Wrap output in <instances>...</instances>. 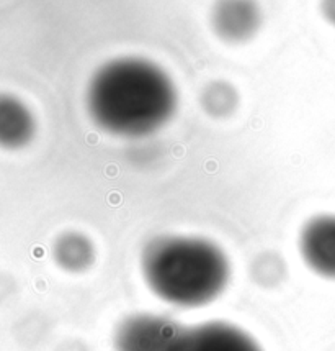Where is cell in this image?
Returning a JSON list of instances; mask_svg holds the SVG:
<instances>
[{
	"instance_id": "6da1fadb",
	"label": "cell",
	"mask_w": 335,
	"mask_h": 351,
	"mask_svg": "<svg viewBox=\"0 0 335 351\" xmlns=\"http://www.w3.org/2000/svg\"><path fill=\"white\" fill-rule=\"evenodd\" d=\"M87 110L98 128L120 138H144L172 120L177 87L156 62L115 58L95 71L87 87Z\"/></svg>"
},
{
	"instance_id": "7a4b0ae2",
	"label": "cell",
	"mask_w": 335,
	"mask_h": 351,
	"mask_svg": "<svg viewBox=\"0 0 335 351\" xmlns=\"http://www.w3.org/2000/svg\"><path fill=\"white\" fill-rule=\"evenodd\" d=\"M141 273L154 295L175 307H203L231 281V261L208 238L162 235L141 253Z\"/></svg>"
},
{
	"instance_id": "3957f363",
	"label": "cell",
	"mask_w": 335,
	"mask_h": 351,
	"mask_svg": "<svg viewBox=\"0 0 335 351\" xmlns=\"http://www.w3.org/2000/svg\"><path fill=\"white\" fill-rule=\"evenodd\" d=\"M183 328L165 315L133 313L118 324L113 343L116 351H172Z\"/></svg>"
},
{
	"instance_id": "277c9868",
	"label": "cell",
	"mask_w": 335,
	"mask_h": 351,
	"mask_svg": "<svg viewBox=\"0 0 335 351\" xmlns=\"http://www.w3.org/2000/svg\"><path fill=\"white\" fill-rule=\"evenodd\" d=\"M172 351H263L245 330L228 322H204L183 328Z\"/></svg>"
},
{
	"instance_id": "5b68a950",
	"label": "cell",
	"mask_w": 335,
	"mask_h": 351,
	"mask_svg": "<svg viewBox=\"0 0 335 351\" xmlns=\"http://www.w3.org/2000/svg\"><path fill=\"white\" fill-rule=\"evenodd\" d=\"M209 22L221 41L242 45L260 32L262 7L257 0H216Z\"/></svg>"
},
{
	"instance_id": "8992f818",
	"label": "cell",
	"mask_w": 335,
	"mask_h": 351,
	"mask_svg": "<svg viewBox=\"0 0 335 351\" xmlns=\"http://www.w3.org/2000/svg\"><path fill=\"white\" fill-rule=\"evenodd\" d=\"M299 254L304 265L325 279H335V215H316L299 232Z\"/></svg>"
},
{
	"instance_id": "52a82bcc",
	"label": "cell",
	"mask_w": 335,
	"mask_h": 351,
	"mask_svg": "<svg viewBox=\"0 0 335 351\" xmlns=\"http://www.w3.org/2000/svg\"><path fill=\"white\" fill-rule=\"evenodd\" d=\"M35 119L22 100L0 95V146L22 148L35 135Z\"/></svg>"
},
{
	"instance_id": "ba28073f",
	"label": "cell",
	"mask_w": 335,
	"mask_h": 351,
	"mask_svg": "<svg viewBox=\"0 0 335 351\" xmlns=\"http://www.w3.org/2000/svg\"><path fill=\"white\" fill-rule=\"evenodd\" d=\"M56 265L67 273H85L94 266L97 252L94 241L81 232H66L57 237L53 246Z\"/></svg>"
},
{
	"instance_id": "9c48e42d",
	"label": "cell",
	"mask_w": 335,
	"mask_h": 351,
	"mask_svg": "<svg viewBox=\"0 0 335 351\" xmlns=\"http://www.w3.org/2000/svg\"><path fill=\"white\" fill-rule=\"evenodd\" d=\"M201 107L213 119H226L236 112L239 94L231 82L213 81L206 84L200 97Z\"/></svg>"
},
{
	"instance_id": "30bf717a",
	"label": "cell",
	"mask_w": 335,
	"mask_h": 351,
	"mask_svg": "<svg viewBox=\"0 0 335 351\" xmlns=\"http://www.w3.org/2000/svg\"><path fill=\"white\" fill-rule=\"evenodd\" d=\"M322 14L330 23L335 25V0H322Z\"/></svg>"
}]
</instances>
